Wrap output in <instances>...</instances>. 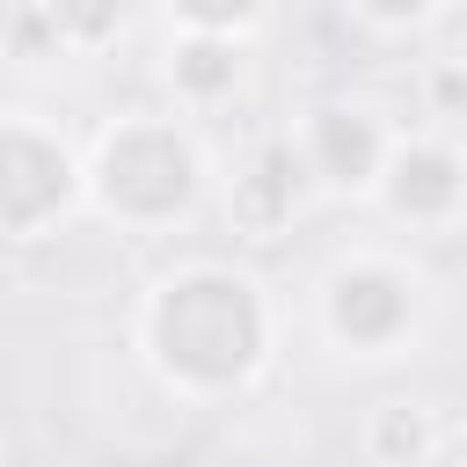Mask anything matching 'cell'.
Returning a JSON list of instances; mask_svg holds the SVG:
<instances>
[{
  "label": "cell",
  "mask_w": 467,
  "mask_h": 467,
  "mask_svg": "<svg viewBox=\"0 0 467 467\" xmlns=\"http://www.w3.org/2000/svg\"><path fill=\"white\" fill-rule=\"evenodd\" d=\"M146 350L153 365L190 394L241 387L270 350V306L263 285L226 263H190L153 285L146 299Z\"/></svg>",
  "instance_id": "obj_1"
},
{
  "label": "cell",
  "mask_w": 467,
  "mask_h": 467,
  "mask_svg": "<svg viewBox=\"0 0 467 467\" xmlns=\"http://www.w3.org/2000/svg\"><path fill=\"white\" fill-rule=\"evenodd\" d=\"M80 182H88V197L109 219H124V226H168V219H182L197 204L204 153H197V139L175 117H117L95 139Z\"/></svg>",
  "instance_id": "obj_2"
},
{
  "label": "cell",
  "mask_w": 467,
  "mask_h": 467,
  "mask_svg": "<svg viewBox=\"0 0 467 467\" xmlns=\"http://www.w3.org/2000/svg\"><path fill=\"white\" fill-rule=\"evenodd\" d=\"M80 197V161L36 117H0V234L29 241Z\"/></svg>",
  "instance_id": "obj_3"
},
{
  "label": "cell",
  "mask_w": 467,
  "mask_h": 467,
  "mask_svg": "<svg viewBox=\"0 0 467 467\" xmlns=\"http://www.w3.org/2000/svg\"><path fill=\"white\" fill-rule=\"evenodd\" d=\"M292 153H299L306 182H328L343 197H365V190H379V168L394 153V131H387V117L372 102H314L306 124H299V139H292Z\"/></svg>",
  "instance_id": "obj_4"
},
{
  "label": "cell",
  "mask_w": 467,
  "mask_h": 467,
  "mask_svg": "<svg viewBox=\"0 0 467 467\" xmlns=\"http://www.w3.org/2000/svg\"><path fill=\"white\" fill-rule=\"evenodd\" d=\"M321 314H328V336L336 343H350V350H387V343H401V328H409V314H416V292H409V277L394 270V263H343V270H328V285H321Z\"/></svg>",
  "instance_id": "obj_5"
},
{
  "label": "cell",
  "mask_w": 467,
  "mask_h": 467,
  "mask_svg": "<svg viewBox=\"0 0 467 467\" xmlns=\"http://www.w3.org/2000/svg\"><path fill=\"white\" fill-rule=\"evenodd\" d=\"M379 197L409 226H452L460 219V197H467L460 153L445 139H394V153L379 168Z\"/></svg>",
  "instance_id": "obj_6"
},
{
  "label": "cell",
  "mask_w": 467,
  "mask_h": 467,
  "mask_svg": "<svg viewBox=\"0 0 467 467\" xmlns=\"http://www.w3.org/2000/svg\"><path fill=\"white\" fill-rule=\"evenodd\" d=\"M299 197H306V168H299L292 139H263L248 153V168L234 175V226L255 234V241H270V234L292 226Z\"/></svg>",
  "instance_id": "obj_7"
},
{
  "label": "cell",
  "mask_w": 467,
  "mask_h": 467,
  "mask_svg": "<svg viewBox=\"0 0 467 467\" xmlns=\"http://www.w3.org/2000/svg\"><path fill=\"white\" fill-rule=\"evenodd\" d=\"M168 80H175V95L182 102H219V95H234V80H241V44L234 36H197V29H175V44H168Z\"/></svg>",
  "instance_id": "obj_8"
},
{
  "label": "cell",
  "mask_w": 467,
  "mask_h": 467,
  "mask_svg": "<svg viewBox=\"0 0 467 467\" xmlns=\"http://www.w3.org/2000/svg\"><path fill=\"white\" fill-rule=\"evenodd\" d=\"M365 445H372V460H379V467H423V460H431V445H438V431H431V416H423V409L387 401V409L372 416Z\"/></svg>",
  "instance_id": "obj_9"
},
{
  "label": "cell",
  "mask_w": 467,
  "mask_h": 467,
  "mask_svg": "<svg viewBox=\"0 0 467 467\" xmlns=\"http://www.w3.org/2000/svg\"><path fill=\"white\" fill-rule=\"evenodd\" d=\"M460 95H467V80H460V66L445 58V66H438V109H460Z\"/></svg>",
  "instance_id": "obj_10"
},
{
  "label": "cell",
  "mask_w": 467,
  "mask_h": 467,
  "mask_svg": "<svg viewBox=\"0 0 467 467\" xmlns=\"http://www.w3.org/2000/svg\"><path fill=\"white\" fill-rule=\"evenodd\" d=\"M438 467H452V460H438Z\"/></svg>",
  "instance_id": "obj_11"
}]
</instances>
